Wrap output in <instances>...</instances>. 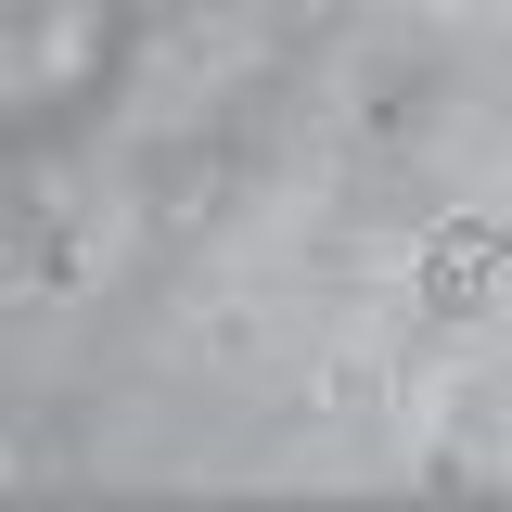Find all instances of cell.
Returning <instances> with one entry per match:
<instances>
[{
    "label": "cell",
    "instance_id": "1",
    "mask_svg": "<svg viewBox=\"0 0 512 512\" xmlns=\"http://www.w3.org/2000/svg\"><path fill=\"white\" fill-rule=\"evenodd\" d=\"M487 295H500V231H487V218H436V244H423V308L474 320Z\"/></svg>",
    "mask_w": 512,
    "mask_h": 512
}]
</instances>
